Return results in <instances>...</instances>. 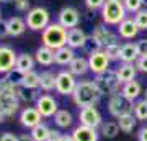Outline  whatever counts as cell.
Masks as SVG:
<instances>
[{"label":"cell","instance_id":"obj_48","mask_svg":"<svg viewBox=\"0 0 147 141\" xmlns=\"http://www.w3.org/2000/svg\"><path fill=\"white\" fill-rule=\"evenodd\" d=\"M59 141H75V140H74V136H72V135H62Z\"/></svg>","mask_w":147,"mask_h":141},{"label":"cell","instance_id":"obj_15","mask_svg":"<svg viewBox=\"0 0 147 141\" xmlns=\"http://www.w3.org/2000/svg\"><path fill=\"white\" fill-rule=\"evenodd\" d=\"M70 135L74 136L75 141H98V138H100V133L96 131V128L85 126V125L75 126Z\"/></svg>","mask_w":147,"mask_h":141},{"label":"cell","instance_id":"obj_13","mask_svg":"<svg viewBox=\"0 0 147 141\" xmlns=\"http://www.w3.org/2000/svg\"><path fill=\"white\" fill-rule=\"evenodd\" d=\"M92 36H93L96 41L100 43L103 48L110 46V44H113V43H119V36H118V35H115L110 28H106V25H96L93 28Z\"/></svg>","mask_w":147,"mask_h":141},{"label":"cell","instance_id":"obj_11","mask_svg":"<svg viewBox=\"0 0 147 141\" xmlns=\"http://www.w3.org/2000/svg\"><path fill=\"white\" fill-rule=\"evenodd\" d=\"M79 21H80V12L77 8H74V7H64L57 15V23H61L67 30L77 28Z\"/></svg>","mask_w":147,"mask_h":141},{"label":"cell","instance_id":"obj_29","mask_svg":"<svg viewBox=\"0 0 147 141\" xmlns=\"http://www.w3.org/2000/svg\"><path fill=\"white\" fill-rule=\"evenodd\" d=\"M118 120V125H119V130L123 133H131L134 128H136V123H137V118L134 116V113H126V115L116 118Z\"/></svg>","mask_w":147,"mask_h":141},{"label":"cell","instance_id":"obj_30","mask_svg":"<svg viewBox=\"0 0 147 141\" xmlns=\"http://www.w3.org/2000/svg\"><path fill=\"white\" fill-rule=\"evenodd\" d=\"M49 133H51V128L46 123H39V125H36L34 128L30 130L33 141H47L49 140Z\"/></svg>","mask_w":147,"mask_h":141},{"label":"cell","instance_id":"obj_1","mask_svg":"<svg viewBox=\"0 0 147 141\" xmlns=\"http://www.w3.org/2000/svg\"><path fill=\"white\" fill-rule=\"evenodd\" d=\"M100 97L101 94L98 92L93 80H80L72 94V102L79 108H84L88 105H96Z\"/></svg>","mask_w":147,"mask_h":141},{"label":"cell","instance_id":"obj_40","mask_svg":"<svg viewBox=\"0 0 147 141\" xmlns=\"http://www.w3.org/2000/svg\"><path fill=\"white\" fill-rule=\"evenodd\" d=\"M105 2L106 0H85V5L90 10H98V8H101L105 5Z\"/></svg>","mask_w":147,"mask_h":141},{"label":"cell","instance_id":"obj_38","mask_svg":"<svg viewBox=\"0 0 147 141\" xmlns=\"http://www.w3.org/2000/svg\"><path fill=\"white\" fill-rule=\"evenodd\" d=\"M106 51V54L110 56L111 61H115V59H119V52H121V44L119 43H113V44H110V46L103 48Z\"/></svg>","mask_w":147,"mask_h":141},{"label":"cell","instance_id":"obj_39","mask_svg":"<svg viewBox=\"0 0 147 141\" xmlns=\"http://www.w3.org/2000/svg\"><path fill=\"white\" fill-rule=\"evenodd\" d=\"M13 3H15V8L18 12H26L28 13L31 10V2L30 0H15Z\"/></svg>","mask_w":147,"mask_h":141},{"label":"cell","instance_id":"obj_36","mask_svg":"<svg viewBox=\"0 0 147 141\" xmlns=\"http://www.w3.org/2000/svg\"><path fill=\"white\" fill-rule=\"evenodd\" d=\"M134 21H136L139 31H146L147 30V10H139L137 13H134Z\"/></svg>","mask_w":147,"mask_h":141},{"label":"cell","instance_id":"obj_8","mask_svg":"<svg viewBox=\"0 0 147 141\" xmlns=\"http://www.w3.org/2000/svg\"><path fill=\"white\" fill-rule=\"evenodd\" d=\"M79 120H80V125L92 126V128H100L103 125V118H101L100 110L96 108L95 105H88V107L80 108Z\"/></svg>","mask_w":147,"mask_h":141},{"label":"cell","instance_id":"obj_31","mask_svg":"<svg viewBox=\"0 0 147 141\" xmlns=\"http://www.w3.org/2000/svg\"><path fill=\"white\" fill-rule=\"evenodd\" d=\"M39 82H41V74H38L34 69L30 71V72H25V79H23V87L26 89H34L38 90L39 89Z\"/></svg>","mask_w":147,"mask_h":141},{"label":"cell","instance_id":"obj_44","mask_svg":"<svg viewBox=\"0 0 147 141\" xmlns=\"http://www.w3.org/2000/svg\"><path fill=\"white\" fill-rule=\"evenodd\" d=\"M0 141H20L18 140V136L16 135H13V133H3V135L0 136Z\"/></svg>","mask_w":147,"mask_h":141},{"label":"cell","instance_id":"obj_26","mask_svg":"<svg viewBox=\"0 0 147 141\" xmlns=\"http://www.w3.org/2000/svg\"><path fill=\"white\" fill-rule=\"evenodd\" d=\"M34 63H36V59L33 58L31 54H28V52H21L18 54V58H16V69H20L23 72H30L33 71L34 67Z\"/></svg>","mask_w":147,"mask_h":141},{"label":"cell","instance_id":"obj_49","mask_svg":"<svg viewBox=\"0 0 147 141\" xmlns=\"http://www.w3.org/2000/svg\"><path fill=\"white\" fill-rule=\"evenodd\" d=\"M5 118H7V116L3 115V113H2V110H0V123H2V121L5 120Z\"/></svg>","mask_w":147,"mask_h":141},{"label":"cell","instance_id":"obj_2","mask_svg":"<svg viewBox=\"0 0 147 141\" xmlns=\"http://www.w3.org/2000/svg\"><path fill=\"white\" fill-rule=\"evenodd\" d=\"M67 33L69 30L64 28L61 23H51L41 35V41L44 46L51 49H59L62 46H67Z\"/></svg>","mask_w":147,"mask_h":141},{"label":"cell","instance_id":"obj_12","mask_svg":"<svg viewBox=\"0 0 147 141\" xmlns=\"http://www.w3.org/2000/svg\"><path fill=\"white\" fill-rule=\"evenodd\" d=\"M16 58L18 54L15 49L10 46H0V74L10 72L16 66Z\"/></svg>","mask_w":147,"mask_h":141},{"label":"cell","instance_id":"obj_33","mask_svg":"<svg viewBox=\"0 0 147 141\" xmlns=\"http://www.w3.org/2000/svg\"><path fill=\"white\" fill-rule=\"evenodd\" d=\"M3 79H5V82L10 84L11 87H18V85H21V84H23V79H25V72L15 67V69H11L10 72H7Z\"/></svg>","mask_w":147,"mask_h":141},{"label":"cell","instance_id":"obj_6","mask_svg":"<svg viewBox=\"0 0 147 141\" xmlns=\"http://www.w3.org/2000/svg\"><path fill=\"white\" fill-rule=\"evenodd\" d=\"M132 108H134V104L129 102L121 92L113 94L108 100V112L115 118H119V116L126 115V113H132Z\"/></svg>","mask_w":147,"mask_h":141},{"label":"cell","instance_id":"obj_34","mask_svg":"<svg viewBox=\"0 0 147 141\" xmlns=\"http://www.w3.org/2000/svg\"><path fill=\"white\" fill-rule=\"evenodd\" d=\"M132 113L137 118V121H146L147 120V100H136Z\"/></svg>","mask_w":147,"mask_h":141},{"label":"cell","instance_id":"obj_35","mask_svg":"<svg viewBox=\"0 0 147 141\" xmlns=\"http://www.w3.org/2000/svg\"><path fill=\"white\" fill-rule=\"evenodd\" d=\"M87 54H93V52H96V51H100V49H103V46H101L100 43L96 41L92 35H90L88 38H87V41H85V44H84V48H82Z\"/></svg>","mask_w":147,"mask_h":141},{"label":"cell","instance_id":"obj_22","mask_svg":"<svg viewBox=\"0 0 147 141\" xmlns=\"http://www.w3.org/2000/svg\"><path fill=\"white\" fill-rule=\"evenodd\" d=\"M75 59V52L70 46H62L54 51V63L59 66H69Z\"/></svg>","mask_w":147,"mask_h":141},{"label":"cell","instance_id":"obj_24","mask_svg":"<svg viewBox=\"0 0 147 141\" xmlns=\"http://www.w3.org/2000/svg\"><path fill=\"white\" fill-rule=\"evenodd\" d=\"M69 72H72L75 77L77 76H84L87 71H90V66H88V58H82V56H75L72 63L69 64L67 67Z\"/></svg>","mask_w":147,"mask_h":141},{"label":"cell","instance_id":"obj_5","mask_svg":"<svg viewBox=\"0 0 147 141\" xmlns=\"http://www.w3.org/2000/svg\"><path fill=\"white\" fill-rule=\"evenodd\" d=\"M26 25L31 31H44L47 26L51 25V15L46 8L42 7H34L28 12L26 15Z\"/></svg>","mask_w":147,"mask_h":141},{"label":"cell","instance_id":"obj_42","mask_svg":"<svg viewBox=\"0 0 147 141\" xmlns=\"http://www.w3.org/2000/svg\"><path fill=\"white\" fill-rule=\"evenodd\" d=\"M136 67L137 71H141V72L147 74V56H142L136 61Z\"/></svg>","mask_w":147,"mask_h":141},{"label":"cell","instance_id":"obj_14","mask_svg":"<svg viewBox=\"0 0 147 141\" xmlns=\"http://www.w3.org/2000/svg\"><path fill=\"white\" fill-rule=\"evenodd\" d=\"M42 116L41 113L38 112L36 107H25V108L20 112V123L21 126H25V128H34L36 125L42 123Z\"/></svg>","mask_w":147,"mask_h":141},{"label":"cell","instance_id":"obj_20","mask_svg":"<svg viewBox=\"0 0 147 141\" xmlns=\"http://www.w3.org/2000/svg\"><path fill=\"white\" fill-rule=\"evenodd\" d=\"M121 94L124 95L129 102H136L137 99H139V95L142 94V87H141V84H139V80H131V82H126V84H123V87H121L119 90Z\"/></svg>","mask_w":147,"mask_h":141},{"label":"cell","instance_id":"obj_10","mask_svg":"<svg viewBox=\"0 0 147 141\" xmlns=\"http://www.w3.org/2000/svg\"><path fill=\"white\" fill-rule=\"evenodd\" d=\"M36 108L41 113L42 118H54V115L59 112L57 100L49 94H41L36 100Z\"/></svg>","mask_w":147,"mask_h":141},{"label":"cell","instance_id":"obj_51","mask_svg":"<svg viewBox=\"0 0 147 141\" xmlns=\"http://www.w3.org/2000/svg\"><path fill=\"white\" fill-rule=\"evenodd\" d=\"M144 100H147V87H146V92H144Z\"/></svg>","mask_w":147,"mask_h":141},{"label":"cell","instance_id":"obj_32","mask_svg":"<svg viewBox=\"0 0 147 141\" xmlns=\"http://www.w3.org/2000/svg\"><path fill=\"white\" fill-rule=\"evenodd\" d=\"M119 131H121V130H119L118 121H106V123H103V125L100 126V133L105 136V138H108V140H113V138H116Z\"/></svg>","mask_w":147,"mask_h":141},{"label":"cell","instance_id":"obj_17","mask_svg":"<svg viewBox=\"0 0 147 141\" xmlns=\"http://www.w3.org/2000/svg\"><path fill=\"white\" fill-rule=\"evenodd\" d=\"M115 71H116V76H118L121 84H126V82L134 80V79H136V74H137L136 64H127V63H121Z\"/></svg>","mask_w":147,"mask_h":141},{"label":"cell","instance_id":"obj_41","mask_svg":"<svg viewBox=\"0 0 147 141\" xmlns=\"http://www.w3.org/2000/svg\"><path fill=\"white\" fill-rule=\"evenodd\" d=\"M136 46H137V52H139V58H142V56H147V40H146V38L139 40V41L136 43Z\"/></svg>","mask_w":147,"mask_h":141},{"label":"cell","instance_id":"obj_25","mask_svg":"<svg viewBox=\"0 0 147 141\" xmlns=\"http://www.w3.org/2000/svg\"><path fill=\"white\" fill-rule=\"evenodd\" d=\"M15 94H16V97L20 99V102H25V104L36 102L38 97H39L38 90H34V89H26V87H23V85H18V87H15Z\"/></svg>","mask_w":147,"mask_h":141},{"label":"cell","instance_id":"obj_37","mask_svg":"<svg viewBox=\"0 0 147 141\" xmlns=\"http://www.w3.org/2000/svg\"><path fill=\"white\" fill-rule=\"evenodd\" d=\"M123 3L126 7V10L131 13H137L139 10H142V5H144L142 0H123Z\"/></svg>","mask_w":147,"mask_h":141},{"label":"cell","instance_id":"obj_21","mask_svg":"<svg viewBox=\"0 0 147 141\" xmlns=\"http://www.w3.org/2000/svg\"><path fill=\"white\" fill-rule=\"evenodd\" d=\"M7 28H8V36H21L26 31V20H23L21 16H11L7 20Z\"/></svg>","mask_w":147,"mask_h":141},{"label":"cell","instance_id":"obj_7","mask_svg":"<svg viewBox=\"0 0 147 141\" xmlns=\"http://www.w3.org/2000/svg\"><path fill=\"white\" fill-rule=\"evenodd\" d=\"M77 79L74 76L72 72H69V71H61L57 72L56 76V92L59 95H69V97H72L74 90L77 87Z\"/></svg>","mask_w":147,"mask_h":141},{"label":"cell","instance_id":"obj_3","mask_svg":"<svg viewBox=\"0 0 147 141\" xmlns=\"http://www.w3.org/2000/svg\"><path fill=\"white\" fill-rule=\"evenodd\" d=\"M126 7L123 0H106L105 5L101 7V18L105 25L118 26L123 20H126Z\"/></svg>","mask_w":147,"mask_h":141},{"label":"cell","instance_id":"obj_18","mask_svg":"<svg viewBox=\"0 0 147 141\" xmlns=\"http://www.w3.org/2000/svg\"><path fill=\"white\" fill-rule=\"evenodd\" d=\"M139 59V52H137L136 43H124L121 44V52H119V61L127 64H136Z\"/></svg>","mask_w":147,"mask_h":141},{"label":"cell","instance_id":"obj_23","mask_svg":"<svg viewBox=\"0 0 147 141\" xmlns=\"http://www.w3.org/2000/svg\"><path fill=\"white\" fill-rule=\"evenodd\" d=\"M34 59H36L38 64H41V66H53L54 64V49L51 48H47L42 44L41 48H38L36 52H34Z\"/></svg>","mask_w":147,"mask_h":141},{"label":"cell","instance_id":"obj_19","mask_svg":"<svg viewBox=\"0 0 147 141\" xmlns=\"http://www.w3.org/2000/svg\"><path fill=\"white\" fill-rule=\"evenodd\" d=\"M87 33L82 30V28H72L69 30L67 33V46H70L72 49H77V48H84L85 41H87Z\"/></svg>","mask_w":147,"mask_h":141},{"label":"cell","instance_id":"obj_16","mask_svg":"<svg viewBox=\"0 0 147 141\" xmlns=\"http://www.w3.org/2000/svg\"><path fill=\"white\" fill-rule=\"evenodd\" d=\"M137 33H139V28H137L134 18H126L118 25V36L123 40H132L137 36Z\"/></svg>","mask_w":147,"mask_h":141},{"label":"cell","instance_id":"obj_9","mask_svg":"<svg viewBox=\"0 0 147 141\" xmlns=\"http://www.w3.org/2000/svg\"><path fill=\"white\" fill-rule=\"evenodd\" d=\"M110 63L111 59L110 56L106 54L105 49H100V51L93 52L88 56V66H90V71L95 74V76H100V74L106 72L110 69Z\"/></svg>","mask_w":147,"mask_h":141},{"label":"cell","instance_id":"obj_45","mask_svg":"<svg viewBox=\"0 0 147 141\" xmlns=\"http://www.w3.org/2000/svg\"><path fill=\"white\" fill-rule=\"evenodd\" d=\"M8 36V28H7V21H0V40Z\"/></svg>","mask_w":147,"mask_h":141},{"label":"cell","instance_id":"obj_28","mask_svg":"<svg viewBox=\"0 0 147 141\" xmlns=\"http://www.w3.org/2000/svg\"><path fill=\"white\" fill-rule=\"evenodd\" d=\"M54 123L57 128H70L74 123V116L69 110H59L54 115Z\"/></svg>","mask_w":147,"mask_h":141},{"label":"cell","instance_id":"obj_52","mask_svg":"<svg viewBox=\"0 0 147 141\" xmlns=\"http://www.w3.org/2000/svg\"><path fill=\"white\" fill-rule=\"evenodd\" d=\"M142 2H144V5H147V0H142Z\"/></svg>","mask_w":147,"mask_h":141},{"label":"cell","instance_id":"obj_53","mask_svg":"<svg viewBox=\"0 0 147 141\" xmlns=\"http://www.w3.org/2000/svg\"><path fill=\"white\" fill-rule=\"evenodd\" d=\"M0 21H2V13H0Z\"/></svg>","mask_w":147,"mask_h":141},{"label":"cell","instance_id":"obj_4","mask_svg":"<svg viewBox=\"0 0 147 141\" xmlns=\"http://www.w3.org/2000/svg\"><path fill=\"white\" fill-rule=\"evenodd\" d=\"M93 82L101 95H110V97L113 94H118V90H121L119 87H123V84L119 82V79L116 76V71H113V69H108L106 72L100 74V76H95Z\"/></svg>","mask_w":147,"mask_h":141},{"label":"cell","instance_id":"obj_47","mask_svg":"<svg viewBox=\"0 0 147 141\" xmlns=\"http://www.w3.org/2000/svg\"><path fill=\"white\" fill-rule=\"evenodd\" d=\"M18 140H20V141H33V138H31V135H28V133H23V135L18 136Z\"/></svg>","mask_w":147,"mask_h":141},{"label":"cell","instance_id":"obj_46","mask_svg":"<svg viewBox=\"0 0 147 141\" xmlns=\"http://www.w3.org/2000/svg\"><path fill=\"white\" fill-rule=\"evenodd\" d=\"M137 141H147V125H144L137 133Z\"/></svg>","mask_w":147,"mask_h":141},{"label":"cell","instance_id":"obj_27","mask_svg":"<svg viewBox=\"0 0 147 141\" xmlns=\"http://www.w3.org/2000/svg\"><path fill=\"white\" fill-rule=\"evenodd\" d=\"M56 76L57 74L51 72V71H44L41 72V82H39V89L42 92H51V90H56Z\"/></svg>","mask_w":147,"mask_h":141},{"label":"cell","instance_id":"obj_50","mask_svg":"<svg viewBox=\"0 0 147 141\" xmlns=\"http://www.w3.org/2000/svg\"><path fill=\"white\" fill-rule=\"evenodd\" d=\"M11 2H15V0H0V3H11Z\"/></svg>","mask_w":147,"mask_h":141},{"label":"cell","instance_id":"obj_43","mask_svg":"<svg viewBox=\"0 0 147 141\" xmlns=\"http://www.w3.org/2000/svg\"><path fill=\"white\" fill-rule=\"evenodd\" d=\"M61 136H62V133H61L59 130H54V128H51L49 140H47V141H59V140H61Z\"/></svg>","mask_w":147,"mask_h":141}]
</instances>
